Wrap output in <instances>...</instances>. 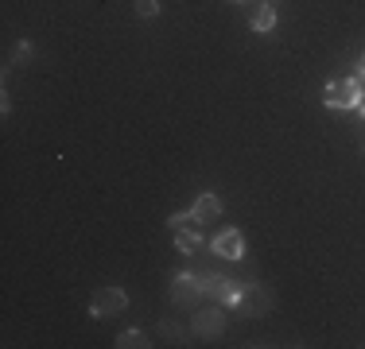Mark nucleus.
<instances>
[{"mask_svg":"<svg viewBox=\"0 0 365 349\" xmlns=\"http://www.w3.org/2000/svg\"><path fill=\"white\" fill-rule=\"evenodd\" d=\"M361 101H365L361 78H330V82L323 85V105L327 109L350 113V109H361Z\"/></svg>","mask_w":365,"mask_h":349,"instance_id":"1","label":"nucleus"},{"mask_svg":"<svg viewBox=\"0 0 365 349\" xmlns=\"http://www.w3.org/2000/svg\"><path fill=\"white\" fill-rule=\"evenodd\" d=\"M202 279V291L210 295L214 303H222V307H237V295H241V283L230 276H218V272H195Z\"/></svg>","mask_w":365,"mask_h":349,"instance_id":"2","label":"nucleus"},{"mask_svg":"<svg viewBox=\"0 0 365 349\" xmlns=\"http://www.w3.org/2000/svg\"><path fill=\"white\" fill-rule=\"evenodd\" d=\"M120 311H128V295L120 291V287H101V291H93L90 318H109V314H120Z\"/></svg>","mask_w":365,"mask_h":349,"instance_id":"3","label":"nucleus"},{"mask_svg":"<svg viewBox=\"0 0 365 349\" xmlns=\"http://www.w3.org/2000/svg\"><path fill=\"white\" fill-rule=\"evenodd\" d=\"M237 311L245 314V318H260V314H268V311H272V295H268L260 283H241Z\"/></svg>","mask_w":365,"mask_h":349,"instance_id":"4","label":"nucleus"},{"mask_svg":"<svg viewBox=\"0 0 365 349\" xmlns=\"http://www.w3.org/2000/svg\"><path fill=\"white\" fill-rule=\"evenodd\" d=\"M280 16H276V4L272 0H249V28L257 35H272Z\"/></svg>","mask_w":365,"mask_h":349,"instance_id":"5","label":"nucleus"},{"mask_svg":"<svg viewBox=\"0 0 365 349\" xmlns=\"http://www.w3.org/2000/svg\"><path fill=\"white\" fill-rule=\"evenodd\" d=\"M202 279H198L195 272H179L175 283H171V299L179 303V307H195L198 299H202Z\"/></svg>","mask_w":365,"mask_h":349,"instance_id":"6","label":"nucleus"},{"mask_svg":"<svg viewBox=\"0 0 365 349\" xmlns=\"http://www.w3.org/2000/svg\"><path fill=\"white\" fill-rule=\"evenodd\" d=\"M210 249L218 252L222 260H241L245 256V237H241V229H230V225H225V229L214 233Z\"/></svg>","mask_w":365,"mask_h":349,"instance_id":"7","label":"nucleus"},{"mask_svg":"<svg viewBox=\"0 0 365 349\" xmlns=\"http://www.w3.org/2000/svg\"><path fill=\"white\" fill-rule=\"evenodd\" d=\"M222 330H225V307L222 303H214V307L195 314V334L198 338H218Z\"/></svg>","mask_w":365,"mask_h":349,"instance_id":"8","label":"nucleus"},{"mask_svg":"<svg viewBox=\"0 0 365 349\" xmlns=\"http://www.w3.org/2000/svg\"><path fill=\"white\" fill-rule=\"evenodd\" d=\"M190 214H195V222H198V225L218 222V217H222V198H218V194H198V198H195V206H190Z\"/></svg>","mask_w":365,"mask_h":349,"instance_id":"9","label":"nucleus"},{"mask_svg":"<svg viewBox=\"0 0 365 349\" xmlns=\"http://www.w3.org/2000/svg\"><path fill=\"white\" fill-rule=\"evenodd\" d=\"M175 249L182 256H195V252L202 249V225L190 222V225H182V229H175Z\"/></svg>","mask_w":365,"mask_h":349,"instance_id":"10","label":"nucleus"},{"mask_svg":"<svg viewBox=\"0 0 365 349\" xmlns=\"http://www.w3.org/2000/svg\"><path fill=\"white\" fill-rule=\"evenodd\" d=\"M144 345H148L144 330H125V334L117 338V349H144Z\"/></svg>","mask_w":365,"mask_h":349,"instance_id":"11","label":"nucleus"},{"mask_svg":"<svg viewBox=\"0 0 365 349\" xmlns=\"http://www.w3.org/2000/svg\"><path fill=\"white\" fill-rule=\"evenodd\" d=\"M136 16L140 20H155L160 16V0H136Z\"/></svg>","mask_w":365,"mask_h":349,"instance_id":"12","label":"nucleus"},{"mask_svg":"<svg viewBox=\"0 0 365 349\" xmlns=\"http://www.w3.org/2000/svg\"><path fill=\"white\" fill-rule=\"evenodd\" d=\"M190 222H195V214H190V209H187V214H171L168 217V229L175 233V229H182V225H190Z\"/></svg>","mask_w":365,"mask_h":349,"instance_id":"13","label":"nucleus"},{"mask_svg":"<svg viewBox=\"0 0 365 349\" xmlns=\"http://www.w3.org/2000/svg\"><path fill=\"white\" fill-rule=\"evenodd\" d=\"M16 66H24V63H28V58H31V43H16Z\"/></svg>","mask_w":365,"mask_h":349,"instance_id":"14","label":"nucleus"},{"mask_svg":"<svg viewBox=\"0 0 365 349\" xmlns=\"http://www.w3.org/2000/svg\"><path fill=\"white\" fill-rule=\"evenodd\" d=\"M358 78H365V55L358 58Z\"/></svg>","mask_w":365,"mask_h":349,"instance_id":"15","label":"nucleus"},{"mask_svg":"<svg viewBox=\"0 0 365 349\" xmlns=\"http://www.w3.org/2000/svg\"><path fill=\"white\" fill-rule=\"evenodd\" d=\"M358 113H361V120H365V101H361V109H358Z\"/></svg>","mask_w":365,"mask_h":349,"instance_id":"16","label":"nucleus"},{"mask_svg":"<svg viewBox=\"0 0 365 349\" xmlns=\"http://www.w3.org/2000/svg\"><path fill=\"white\" fill-rule=\"evenodd\" d=\"M361 152H365V144H361Z\"/></svg>","mask_w":365,"mask_h":349,"instance_id":"17","label":"nucleus"},{"mask_svg":"<svg viewBox=\"0 0 365 349\" xmlns=\"http://www.w3.org/2000/svg\"><path fill=\"white\" fill-rule=\"evenodd\" d=\"M272 4H276V0H272Z\"/></svg>","mask_w":365,"mask_h":349,"instance_id":"18","label":"nucleus"}]
</instances>
